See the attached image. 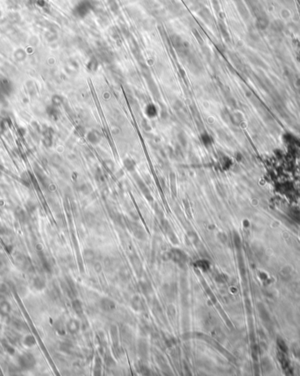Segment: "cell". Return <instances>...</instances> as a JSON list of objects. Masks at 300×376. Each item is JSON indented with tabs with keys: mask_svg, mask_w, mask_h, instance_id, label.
Here are the masks:
<instances>
[{
	"mask_svg": "<svg viewBox=\"0 0 300 376\" xmlns=\"http://www.w3.org/2000/svg\"><path fill=\"white\" fill-rule=\"evenodd\" d=\"M15 263L19 267V268H20L24 271H27V272H33V265L30 261V260L23 254H18L15 257Z\"/></svg>",
	"mask_w": 300,
	"mask_h": 376,
	"instance_id": "3957f363",
	"label": "cell"
},
{
	"mask_svg": "<svg viewBox=\"0 0 300 376\" xmlns=\"http://www.w3.org/2000/svg\"><path fill=\"white\" fill-rule=\"evenodd\" d=\"M18 363L19 367L23 369V370H32L33 367L35 366V358L33 354L31 353H23V354L19 355L18 358Z\"/></svg>",
	"mask_w": 300,
	"mask_h": 376,
	"instance_id": "6da1fadb",
	"label": "cell"
},
{
	"mask_svg": "<svg viewBox=\"0 0 300 376\" xmlns=\"http://www.w3.org/2000/svg\"><path fill=\"white\" fill-rule=\"evenodd\" d=\"M23 343L27 347H32V346L36 345V339L33 335H27L23 339Z\"/></svg>",
	"mask_w": 300,
	"mask_h": 376,
	"instance_id": "ffe728a7",
	"label": "cell"
},
{
	"mask_svg": "<svg viewBox=\"0 0 300 376\" xmlns=\"http://www.w3.org/2000/svg\"><path fill=\"white\" fill-rule=\"evenodd\" d=\"M79 328H80V324L77 320L71 319L70 321H69L67 324V330L69 332L72 333V334L77 333L79 331Z\"/></svg>",
	"mask_w": 300,
	"mask_h": 376,
	"instance_id": "8fae6325",
	"label": "cell"
},
{
	"mask_svg": "<svg viewBox=\"0 0 300 376\" xmlns=\"http://www.w3.org/2000/svg\"><path fill=\"white\" fill-rule=\"evenodd\" d=\"M55 330H56V332L59 333V334H61V335H63V334L65 333L66 327L64 326L63 323H61V321H57L55 323Z\"/></svg>",
	"mask_w": 300,
	"mask_h": 376,
	"instance_id": "4316f807",
	"label": "cell"
},
{
	"mask_svg": "<svg viewBox=\"0 0 300 376\" xmlns=\"http://www.w3.org/2000/svg\"><path fill=\"white\" fill-rule=\"evenodd\" d=\"M6 338L7 340L13 345H17L20 342V335L17 332V330L11 328V329H8L6 332Z\"/></svg>",
	"mask_w": 300,
	"mask_h": 376,
	"instance_id": "5b68a950",
	"label": "cell"
},
{
	"mask_svg": "<svg viewBox=\"0 0 300 376\" xmlns=\"http://www.w3.org/2000/svg\"><path fill=\"white\" fill-rule=\"evenodd\" d=\"M62 101H63L62 98L60 97V96H58V95H55V96L52 98V103H53V105H54V106L60 105V104L62 103Z\"/></svg>",
	"mask_w": 300,
	"mask_h": 376,
	"instance_id": "4dcf8cb0",
	"label": "cell"
},
{
	"mask_svg": "<svg viewBox=\"0 0 300 376\" xmlns=\"http://www.w3.org/2000/svg\"><path fill=\"white\" fill-rule=\"evenodd\" d=\"M12 91V84L6 78H0V93L10 95Z\"/></svg>",
	"mask_w": 300,
	"mask_h": 376,
	"instance_id": "8992f818",
	"label": "cell"
},
{
	"mask_svg": "<svg viewBox=\"0 0 300 376\" xmlns=\"http://www.w3.org/2000/svg\"><path fill=\"white\" fill-rule=\"evenodd\" d=\"M7 228H6L2 224L0 223V234H6Z\"/></svg>",
	"mask_w": 300,
	"mask_h": 376,
	"instance_id": "ab89813d",
	"label": "cell"
},
{
	"mask_svg": "<svg viewBox=\"0 0 300 376\" xmlns=\"http://www.w3.org/2000/svg\"><path fill=\"white\" fill-rule=\"evenodd\" d=\"M8 287L6 283L0 282V295H6L8 293Z\"/></svg>",
	"mask_w": 300,
	"mask_h": 376,
	"instance_id": "8d00e7d4",
	"label": "cell"
},
{
	"mask_svg": "<svg viewBox=\"0 0 300 376\" xmlns=\"http://www.w3.org/2000/svg\"><path fill=\"white\" fill-rule=\"evenodd\" d=\"M26 207H27V212L30 213V214L34 212V211H35V209H36V206H35L34 203L32 202H28L26 204Z\"/></svg>",
	"mask_w": 300,
	"mask_h": 376,
	"instance_id": "836d02e7",
	"label": "cell"
},
{
	"mask_svg": "<svg viewBox=\"0 0 300 376\" xmlns=\"http://www.w3.org/2000/svg\"><path fill=\"white\" fill-rule=\"evenodd\" d=\"M146 114L147 115V117H149V118H151V119H153V118H155L156 116H157V109H156V107L154 105V104H148L147 107H146Z\"/></svg>",
	"mask_w": 300,
	"mask_h": 376,
	"instance_id": "d6986e66",
	"label": "cell"
},
{
	"mask_svg": "<svg viewBox=\"0 0 300 376\" xmlns=\"http://www.w3.org/2000/svg\"><path fill=\"white\" fill-rule=\"evenodd\" d=\"M200 140L205 147H210L213 144V138L207 132H203L200 135Z\"/></svg>",
	"mask_w": 300,
	"mask_h": 376,
	"instance_id": "ac0fdd59",
	"label": "cell"
},
{
	"mask_svg": "<svg viewBox=\"0 0 300 376\" xmlns=\"http://www.w3.org/2000/svg\"><path fill=\"white\" fill-rule=\"evenodd\" d=\"M100 307L105 312H112L116 309V305L113 301L109 298H103L100 301Z\"/></svg>",
	"mask_w": 300,
	"mask_h": 376,
	"instance_id": "52a82bcc",
	"label": "cell"
},
{
	"mask_svg": "<svg viewBox=\"0 0 300 376\" xmlns=\"http://www.w3.org/2000/svg\"><path fill=\"white\" fill-rule=\"evenodd\" d=\"M268 24H269V21H268L267 17L262 16L261 17V18H259V19H258V21H257V27L259 28H261L262 30H264V29H266V28L268 27Z\"/></svg>",
	"mask_w": 300,
	"mask_h": 376,
	"instance_id": "7402d4cb",
	"label": "cell"
},
{
	"mask_svg": "<svg viewBox=\"0 0 300 376\" xmlns=\"http://www.w3.org/2000/svg\"><path fill=\"white\" fill-rule=\"evenodd\" d=\"M197 266L203 270H206L209 268V263L205 261H197Z\"/></svg>",
	"mask_w": 300,
	"mask_h": 376,
	"instance_id": "e575fe53",
	"label": "cell"
},
{
	"mask_svg": "<svg viewBox=\"0 0 300 376\" xmlns=\"http://www.w3.org/2000/svg\"><path fill=\"white\" fill-rule=\"evenodd\" d=\"M124 165L126 168L127 170L129 171H133L135 169V161L132 159H126L124 161Z\"/></svg>",
	"mask_w": 300,
	"mask_h": 376,
	"instance_id": "cb8c5ba5",
	"label": "cell"
},
{
	"mask_svg": "<svg viewBox=\"0 0 300 376\" xmlns=\"http://www.w3.org/2000/svg\"><path fill=\"white\" fill-rule=\"evenodd\" d=\"M84 257L87 261H91L94 260V253L92 251L87 250L84 252Z\"/></svg>",
	"mask_w": 300,
	"mask_h": 376,
	"instance_id": "d6a6232c",
	"label": "cell"
},
{
	"mask_svg": "<svg viewBox=\"0 0 300 376\" xmlns=\"http://www.w3.org/2000/svg\"><path fill=\"white\" fill-rule=\"evenodd\" d=\"M47 111H48V114H49V116L51 119H55L58 117V111H57V110L55 109V107L54 105L49 107Z\"/></svg>",
	"mask_w": 300,
	"mask_h": 376,
	"instance_id": "83f0119b",
	"label": "cell"
},
{
	"mask_svg": "<svg viewBox=\"0 0 300 376\" xmlns=\"http://www.w3.org/2000/svg\"><path fill=\"white\" fill-rule=\"evenodd\" d=\"M131 304L132 307H133L135 311H142V310H143V307H144L142 299H141V297H139V296H134V297L133 298L131 302Z\"/></svg>",
	"mask_w": 300,
	"mask_h": 376,
	"instance_id": "e0dca14e",
	"label": "cell"
},
{
	"mask_svg": "<svg viewBox=\"0 0 300 376\" xmlns=\"http://www.w3.org/2000/svg\"><path fill=\"white\" fill-rule=\"evenodd\" d=\"M11 311V304L7 301L0 302V315L3 316H8Z\"/></svg>",
	"mask_w": 300,
	"mask_h": 376,
	"instance_id": "ba28073f",
	"label": "cell"
},
{
	"mask_svg": "<svg viewBox=\"0 0 300 376\" xmlns=\"http://www.w3.org/2000/svg\"><path fill=\"white\" fill-rule=\"evenodd\" d=\"M139 347H140V353L141 354H145L147 355V344L146 343H141L140 344V345H139Z\"/></svg>",
	"mask_w": 300,
	"mask_h": 376,
	"instance_id": "d590c367",
	"label": "cell"
},
{
	"mask_svg": "<svg viewBox=\"0 0 300 376\" xmlns=\"http://www.w3.org/2000/svg\"><path fill=\"white\" fill-rule=\"evenodd\" d=\"M111 334H112V342H113V345H118V331H117V327L116 326H112L111 328Z\"/></svg>",
	"mask_w": 300,
	"mask_h": 376,
	"instance_id": "d4e9b609",
	"label": "cell"
},
{
	"mask_svg": "<svg viewBox=\"0 0 300 376\" xmlns=\"http://www.w3.org/2000/svg\"><path fill=\"white\" fill-rule=\"evenodd\" d=\"M8 323H9V325H10L11 328L15 329L17 331L26 332L27 330H28L27 324L24 323V322L20 320V319L17 318V317H11V318H9Z\"/></svg>",
	"mask_w": 300,
	"mask_h": 376,
	"instance_id": "277c9868",
	"label": "cell"
},
{
	"mask_svg": "<svg viewBox=\"0 0 300 376\" xmlns=\"http://www.w3.org/2000/svg\"><path fill=\"white\" fill-rule=\"evenodd\" d=\"M40 262H41V265H42V267H43V268L47 271V272H51V266H50V264H49V261H48V259L46 258V256L44 255V254H40Z\"/></svg>",
	"mask_w": 300,
	"mask_h": 376,
	"instance_id": "603a6c76",
	"label": "cell"
},
{
	"mask_svg": "<svg viewBox=\"0 0 300 376\" xmlns=\"http://www.w3.org/2000/svg\"><path fill=\"white\" fill-rule=\"evenodd\" d=\"M90 10V6L89 3L83 2L79 4V6L76 7V13L78 16H84V14L88 13V11Z\"/></svg>",
	"mask_w": 300,
	"mask_h": 376,
	"instance_id": "30bf717a",
	"label": "cell"
},
{
	"mask_svg": "<svg viewBox=\"0 0 300 376\" xmlns=\"http://www.w3.org/2000/svg\"><path fill=\"white\" fill-rule=\"evenodd\" d=\"M169 257L170 259L175 262L176 264H178L180 267H184L185 266L187 263V260L188 257L183 251L179 250V249H172L170 250L169 253Z\"/></svg>",
	"mask_w": 300,
	"mask_h": 376,
	"instance_id": "7a4b0ae2",
	"label": "cell"
},
{
	"mask_svg": "<svg viewBox=\"0 0 300 376\" xmlns=\"http://www.w3.org/2000/svg\"><path fill=\"white\" fill-rule=\"evenodd\" d=\"M140 286H141V289H142V292L144 293V294H148L152 290L151 285L147 283V282H142L140 284Z\"/></svg>",
	"mask_w": 300,
	"mask_h": 376,
	"instance_id": "f1b7e54d",
	"label": "cell"
},
{
	"mask_svg": "<svg viewBox=\"0 0 300 376\" xmlns=\"http://www.w3.org/2000/svg\"><path fill=\"white\" fill-rule=\"evenodd\" d=\"M87 138L88 140H89V141L91 142L92 144H97V143H98V142L100 141V140H101L100 134H99L98 132L96 131V130H92V131L89 132L87 134Z\"/></svg>",
	"mask_w": 300,
	"mask_h": 376,
	"instance_id": "5bb4252c",
	"label": "cell"
},
{
	"mask_svg": "<svg viewBox=\"0 0 300 376\" xmlns=\"http://www.w3.org/2000/svg\"><path fill=\"white\" fill-rule=\"evenodd\" d=\"M27 86L28 91H29L30 94H33V92H35V86H34L33 82H29L28 83H27Z\"/></svg>",
	"mask_w": 300,
	"mask_h": 376,
	"instance_id": "74e56055",
	"label": "cell"
},
{
	"mask_svg": "<svg viewBox=\"0 0 300 376\" xmlns=\"http://www.w3.org/2000/svg\"><path fill=\"white\" fill-rule=\"evenodd\" d=\"M19 3L18 0H7L6 1V5L11 9H16L17 7L19 6Z\"/></svg>",
	"mask_w": 300,
	"mask_h": 376,
	"instance_id": "1f68e13d",
	"label": "cell"
},
{
	"mask_svg": "<svg viewBox=\"0 0 300 376\" xmlns=\"http://www.w3.org/2000/svg\"><path fill=\"white\" fill-rule=\"evenodd\" d=\"M13 57L17 61H23L27 58V52L22 48H18L13 54Z\"/></svg>",
	"mask_w": 300,
	"mask_h": 376,
	"instance_id": "2e32d148",
	"label": "cell"
},
{
	"mask_svg": "<svg viewBox=\"0 0 300 376\" xmlns=\"http://www.w3.org/2000/svg\"><path fill=\"white\" fill-rule=\"evenodd\" d=\"M231 164H232V161H231L228 157H226V156H225V157L222 158V160H221V165H222V167H223L225 169H229Z\"/></svg>",
	"mask_w": 300,
	"mask_h": 376,
	"instance_id": "f546056e",
	"label": "cell"
},
{
	"mask_svg": "<svg viewBox=\"0 0 300 376\" xmlns=\"http://www.w3.org/2000/svg\"><path fill=\"white\" fill-rule=\"evenodd\" d=\"M72 308H73L74 311L77 313V315H82V306L79 300H74L72 302Z\"/></svg>",
	"mask_w": 300,
	"mask_h": 376,
	"instance_id": "44dd1931",
	"label": "cell"
},
{
	"mask_svg": "<svg viewBox=\"0 0 300 376\" xmlns=\"http://www.w3.org/2000/svg\"><path fill=\"white\" fill-rule=\"evenodd\" d=\"M130 259H131L132 265L133 266V268H134L135 272H136L139 275H141L142 273V262L140 261V259H139L138 256L135 255V254H134V255H131V256H130Z\"/></svg>",
	"mask_w": 300,
	"mask_h": 376,
	"instance_id": "9c48e42d",
	"label": "cell"
},
{
	"mask_svg": "<svg viewBox=\"0 0 300 376\" xmlns=\"http://www.w3.org/2000/svg\"><path fill=\"white\" fill-rule=\"evenodd\" d=\"M15 216H16L17 219H18L20 223H26V221H27V212H26L25 210L22 209V208H17L16 210H15Z\"/></svg>",
	"mask_w": 300,
	"mask_h": 376,
	"instance_id": "4fadbf2b",
	"label": "cell"
},
{
	"mask_svg": "<svg viewBox=\"0 0 300 376\" xmlns=\"http://www.w3.org/2000/svg\"><path fill=\"white\" fill-rule=\"evenodd\" d=\"M168 312H169V316H175V313L174 307H173V306H169V309H168Z\"/></svg>",
	"mask_w": 300,
	"mask_h": 376,
	"instance_id": "f35d334b",
	"label": "cell"
},
{
	"mask_svg": "<svg viewBox=\"0 0 300 376\" xmlns=\"http://www.w3.org/2000/svg\"><path fill=\"white\" fill-rule=\"evenodd\" d=\"M33 286L34 287V289H36L37 290H42L46 287V281H45V279L40 276H36L33 279Z\"/></svg>",
	"mask_w": 300,
	"mask_h": 376,
	"instance_id": "7c38bea8",
	"label": "cell"
},
{
	"mask_svg": "<svg viewBox=\"0 0 300 376\" xmlns=\"http://www.w3.org/2000/svg\"><path fill=\"white\" fill-rule=\"evenodd\" d=\"M1 344H2L3 347L6 350L7 353H9L10 355H13L15 353V348L13 347V345H12L6 338L2 339V340H1Z\"/></svg>",
	"mask_w": 300,
	"mask_h": 376,
	"instance_id": "9a60e30c",
	"label": "cell"
},
{
	"mask_svg": "<svg viewBox=\"0 0 300 376\" xmlns=\"http://www.w3.org/2000/svg\"><path fill=\"white\" fill-rule=\"evenodd\" d=\"M0 16H1V11H0Z\"/></svg>",
	"mask_w": 300,
	"mask_h": 376,
	"instance_id": "60d3db41",
	"label": "cell"
},
{
	"mask_svg": "<svg viewBox=\"0 0 300 376\" xmlns=\"http://www.w3.org/2000/svg\"><path fill=\"white\" fill-rule=\"evenodd\" d=\"M7 268V260L3 253H0V272L6 271Z\"/></svg>",
	"mask_w": 300,
	"mask_h": 376,
	"instance_id": "484cf974",
	"label": "cell"
}]
</instances>
